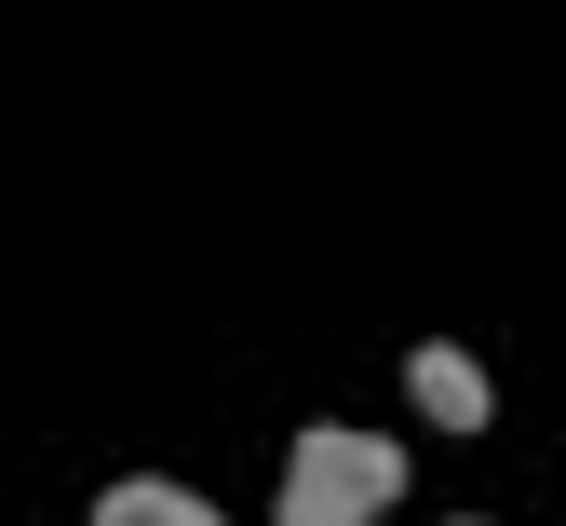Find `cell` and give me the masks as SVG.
I'll return each instance as SVG.
<instances>
[{
    "mask_svg": "<svg viewBox=\"0 0 566 526\" xmlns=\"http://www.w3.org/2000/svg\"><path fill=\"white\" fill-rule=\"evenodd\" d=\"M95 526H230V513H217V499H189V486H149V473H135V486L95 499Z\"/></svg>",
    "mask_w": 566,
    "mask_h": 526,
    "instance_id": "cell-3",
    "label": "cell"
},
{
    "mask_svg": "<svg viewBox=\"0 0 566 526\" xmlns=\"http://www.w3.org/2000/svg\"><path fill=\"white\" fill-rule=\"evenodd\" d=\"M391 486H405L391 445L350 432V419H324V432H297V473H283V513H270V526H378Z\"/></svg>",
    "mask_w": 566,
    "mask_h": 526,
    "instance_id": "cell-1",
    "label": "cell"
},
{
    "mask_svg": "<svg viewBox=\"0 0 566 526\" xmlns=\"http://www.w3.org/2000/svg\"><path fill=\"white\" fill-rule=\"evenodd\" d=\"M405 392H418V419H432V432H485V364H472V351H446V338L405 364Z\"/></svg>",
    "mask_w": 566,
    "mask_h": 526,
    "instance_id": "cell-2",
    "label": "cell"
}]
</instances>
